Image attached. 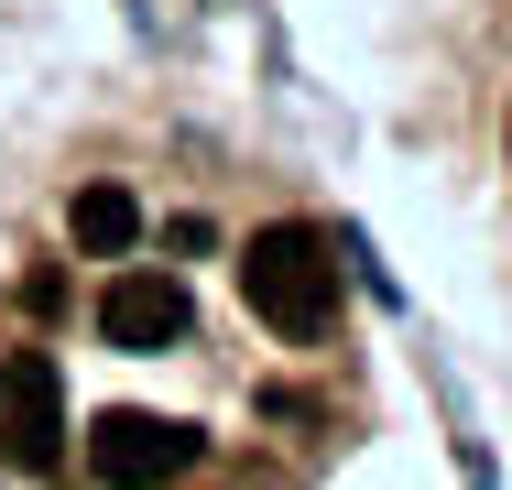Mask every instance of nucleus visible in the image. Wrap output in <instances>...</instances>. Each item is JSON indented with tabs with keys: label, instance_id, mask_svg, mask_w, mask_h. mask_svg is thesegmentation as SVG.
<instances>
[{
	"label": "nucleus",
	"instance_id": "1",
	"mask_svg": "<svg viewBox=\"0 0 512 490\" xmlns=\"http://www.w3.org/2000/svg\"><path fill=\"white\" fill-rule=\"evenodd\" d=\"M240 294H251V316L273 338H327L338 327V251L316 240L306 218H273L240 251Z\"/></svg>",
	"mask_w": 512,
	"mask_h": 490
},
{
	"label": "nucleus",
	"instance_id": "5",
	"mask_svg": "<svg viewBox=\"0 0 512 490\" xmlns=\"http://www.w3.org/2000/svg\"><path fill=\"white\" fill-rule=\"evenodd\" d=\"M66 240L99 251V262H120V251L142 240V196H131V186H77V196H66Z\"/></svg>",
	"mask_w": 512,
	"mask_h": 490
},
{
	"label": "nucleus",
	"instance_id": "4",
	"mask_svg": "<svg viewBox=\"0 0 512 490\" xmlns=\"http://www.w3.org/2000/svg\"><path fill=\"white\" fill-rule=\"evenodd\" d=\"M186 316H197V305H186L175 273H109V294H99V338H109V349H131V360L175 349Z\"/></svg>",
	"mask_w": 512,
	"mask_h": 490
},
{
	"label": "nucleus",
	"instance_id": "3",
	"mask_svg": "<svg viewBox=\"0 0 512 490\" xmlns=\"http://www.w3.org/2000/svg\"><path fill=\"white\" fill-rule=\"evenodd\" d=\"M88 469L109 490H164L197 469V425H175V414H142V403H120L88 425Z\"/></svg>",
	"mask_w": 512,
	"mask_h": 490
},
{
	"label": "nucleus",
	"instance_id": "2",
	"mask_svg": "<svg viewBox=\"0 0 512 490\" xmlns=\"http://www.w3.org/2000/svg\"><path fill=\"white\" fill-rule=\"evenodd\" d=\"M0 458L33 480L66 469V382L44 349H0Z\"/></svg>",
	"mask_w": 512,
	"mask_h": 490
}]
</instances>
